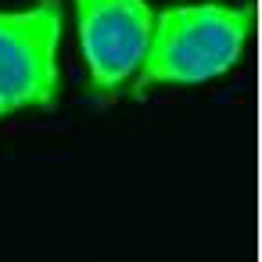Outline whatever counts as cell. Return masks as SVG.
<instances>
[{"instance_id": "cell-1", "label": "cell", "mask_w": 262, "mask_h": 262, "mask_svg": "<svg viewBox=\"0 0 262 262\" xmlns=\"http://www.w3.org/2000/svg\"><path fill=\"white\" fill-rule=\"evenodd\" d=\"M255 29V4H172L155 11L144 61L133 76V94L158 86H201L226 76Z\"/></svg>"}, {"instance_id": "cell-2", "label": "cell", "mask_w": 262, "mask_h": 262, "mask_svg": "<svg viewBox=\"0 0 262 262\" xmlns=\"http://www.w3.org/2000/svg\"><path fill=\"white\" fill-rule=\"evenodd\" d=\"M61 0H40L26 11L0 8V119L26 108H54L61 94Z\"/></svg>"}, {"instance_id": "cell-3", "label": "cell", "mask_w": 262, "mask_h": 262, "mask_svg": "<svg viewBox=\"0 0 262 262\" xmlns=\"http://www.w3.org/2000/svg\"><path fill=\"white\" fill-rule=\"evenodd\" d=\"M79 51L97 94L122 90L147 51L155 8L147 0H72Z\"/></svg>"}]
</instances>
